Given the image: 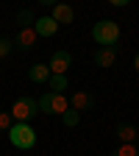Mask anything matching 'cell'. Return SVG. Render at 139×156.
<instances>
[{
  "label": "cell",
  "instance_id": "obj_20",
  "mask_svg": "<svg viewBox=\"0 0 139 156\" xmlns=\"http://www.w3.org/2000/svg\"><path fill=\"white\" fill-rule=\"evenodd\" d=\"M39 3H42V6H53V3H56V0H39Z\"/></svg>",
  "mask_w": 139,
  "mask_h": 156
},
{
  "label": "cell",
  "instance_id": "obj_17",
  "mask_svg": "<svg viewBox=\"0 0 139 156\" xmlns=\"http://www.w3.org/2000/svg\"><path fill=\"white\" fill-rule=\"evenodd\" d=\"M78 117H81V114H78V112H72V109H70V112L64 114V123H67L70 128H75V126H78Z\"/></svg>",
  "mask_w": 139,
  "mask_h": 156
},
{
  "label": "cell",
  "instance_id": "obj_5",
  "mask_svg": "<svg viewBox=\"0 0 139 156\" xmlns=\"http://www.w3.org/2000/svg\"><path fill=\"white\" fill-rule=\"evenodd\" d=\"M70 64H72V56H70V50H64V48L53 50L50 62H47V67H50V75H67Z\"/></svg>",
  "mask_w": 139,
  "mask_h": 156
},
{
  "label": "cell",
  "instance_id": "obj_4",
  "mask_svg": "<svg viewBox=\"0 0 139 156\" xmlns=\"http://www.w3.org/2000/svg\"><path fill=\"white\" fill-rule=\"evenodd\" d=\"M9 112L14 117V123H31L36 114H42L39 112V101H33V98H19V101H14Z\"/></svg>",
  "mask_w": 139,
  "mask_h": 156
},
{
  "label": "cell",
  "instance_id": "obj_14",
  "mask_svg": "<svg viewBox=\"0 0 139 156\" xmlns=\"http://www.w3.org/2000/svg\"><path fill=\"white\" fill-rule=\"evenodd\" d=\"M47 87H50V92H61V89H67V75H50Z\"/></svg>",
  "mask_w": 139,
  "mask_h": 156
},
{
  "label": "cell",
  "instance_id": "obj_2",
  "mask_svg": "<svg viewBox=\"0 0 139 156\" xmlns=\"http://www.w3.org/2000/svg\"><path fill=\"white\" fill-rule=\"evenodd\" d=\"M39 112H45V114H58V117H64L70 112V98L64 92H45L42 98H39Z\"/></svg>",
  "mask_w": 139,
  "mask_h": 156
},
{
  "label": "cell",
  "instance_id": "obj_18",
  "mask_svg": "<svg viewBox=\"0 0 139 156\" xmlns=\"http://www.w3.org/2000/svg\"><path fill=\"white\" fill-rule=\"evenodd\" d=\"M17 20H19L23 25H33V17H31V11H28V9L19 11V14H17Z\"/></svg>",
  "mask_w": 139,
  "mask_h": 156
},
{
  "label": "cell",
  "instance_id": "obj_7",
  "mask_svg": "<svg viewBox=\"0 0 139 156\" xmlns=\"http://www.w3.org/2000/svg\"><path fill=\"white\" fill-rule=\"evenodd\" d=\"M58 28H61V25H58L50 14H42V17H36V20H33V31L39 34V39H42V36H45V39H47V36H56Z\"/></svg>",
  "mask_w": 139,
  "mask_h": 156
},
{
  "label": "cell",
  "instance_id": "obj_12",
  "mask_svg": "<svg viewBox=\"0 0 139 156\" xmlns=\"http://www.w3.org/2000/svg\"><path fill=\"white\" fill-rule=\"evenodd\" d=\"M136 136H139L136 126H120L117 128V140L120 142H136Z\"/></svg>",
  "mask_w": 139,
  "mask_h": 156
},
{
  "label": "cell",
  "instance_id": "obj_19",
  "mask_svg": "<svg viewBox=\"0 0 139 156\" xmlns=\"http://www.w3.org/2000/svg\"><path fill=\"white\" fill-rule=\"evenodd\" d=\"M109 3H111V6H117V9H123V6H128V3H131V0H109Z\"/></svg>",
  "mask_w": 139,
  "mask_h": 156
},
{
  "label": "cell",
  "instance_id": "obj_15",
  "mask_svg": "<svg viewBox=\"0 0 139 156\" xmlns=\"http://www.w3.org/2000/svg\"><path fill=\"white\" fill-rule=\"evenodd\" d=\"M11 50H14V42H11V39H6V36H0V62H3Z\"/></svg>",
  "mask_w": 139,
  "mask_h": 156
},
{
  "label": "cell",
  "instance_id": "obj_11",
  "mask_svg": "<svg viewBox=\"0 0 139 156\" xmlns=\"http://www.w3.org/2000/svg\"><path fill=\"white\" fill-rule=\"evenodd\" d=\"M28 75H31L33 84H47V81H50V67H47V64H33Z\"/></svg>",
  "mask_w": 139,
  "mask_h": 156
},
{
  "label": "cell",
  "instance_id": "obj_21",
  "mask_svg": "<svg viewBox=\"0 0 139 156\" xmlns=\"http://www.w3.org/2000/svg\"><path fill=\"white\" fill-rule=\"evenodd\" d=\"M134 67H136V73H139V56H136V58H134Z\"/></svg>",
  "mask_w": 139,
  "mask_h": 156
},
{
  "label": "cell",
  "instance_id": "obj_6",
  "mask_svg": "<svg viewBox=\"0 0 139 156\" xmlns=\"http://www.w3.org/2000/svg\"><path fill=\"white\" fill-rule=\"evenodd\" d=\"M50 17L56 20L58 25H72L75 23V11L70 3H61V0H56V3L50 6Z\"/></svg>",
  "mask_w": 139,
  "mask_h": 156
},
{
  "label": "cell",
  "instance_id": "obj_1",
  "mask_svg": "<svg viewBox=\"0 0 139 156\" xmlns=\"http://www.w3.org/2000/svg\"><path fill=\"white\" fill-rule=\"evenodd\" d=\"M120 25L114 23V20H100V23H95L92 25V31H89V36L95 39L97 45H103V48H111V45H117V39H120Z\"/></svg>",
  "mask_w": 139,
  "mask_h": 156
},
{
  "label": "cell",
  "instance_id": "obj_3",
  "mask_svg": "<svg viewBox=\"0 0 139 156\" xmlns=\"http://www.w3.org/2000/svg\"><path fill=\"white\" fill-rule=\"evenodd\" d=\"M9 140H11V145L19 148V151H31V148L36 145V131H33L31 123H14V126L9 128Z\"/></svg>",
  "mask_w": 139,
  "mask_h": 156
},
{
  "label": "cell",
  "instance_id": "obj_10",
  "mask_svg": "<svg viewBox=\"0 0 139 156\" xmlns=\"http://www.w3.org/2000/svg\"><path fill=\"white\" fill-rule=\"evenodd\" d=\"M114 62H117V50L114 48H100L95 53V64L97 67H111Z\"/></svg>",
  "mask_w": 139,
  "mask_h": 156
},
{
  "label": "cell",
  "instance_id": "obj_8",
  "mask_svg": "<svg viewBox=\"0 0 139 156\" xmlns=\"http://www.w3.org/2000/svg\"><path fill=\"white\" fill-rule=\"evenodd\" d=\"M36 42H39V34L33 31V25H19L14 45H17V48H23V50H33Z\"/></svg>",
  "mask_w": 139,
  "mask_h": 156
},
{
  "label": "cell",
  "instance_id": "obj_13",
  "mask_svg": "<svg viewBox=\"0 0 139 156\" xmlns=\"http://www.w3.org/2000/svg\"><path fill=\"white\" fill-rule=\"evenodd\" d=\"M114 156H139V151H136L134 142H120L117 151H114Z\"/></svg>",
  "mask_w": 139,
  "mask_h": 156
},
{
  "label": "cell",
  "instance_id": "obj_16",
  "mask_svg": "<svg viewBox=\"0 0 139 156\" xmlns=\"http://www.w3.org/2000/svg\"><path fill=\"white\" fill-rule=\"evenodd\" d=\"M14 126V117H11V112H0V131H9Z\"/></svg>",
  "mask_w": 139,
  "mask_h": 156
},
{
  "label": "cell",
  "instance_id": "obj_9",
  "mask_svg": "<svg viewBox=\"0 0 139 156\" xmlns=\"http://www.w3.org/2000/svg\"><path fill=\"white\" fill-rule=\"evenodd\" d=\"M89 106H92V95H89V92L78 89V92H72V95H70V109H72V112L81 114V112H86Z\"/></svg>",
  "mask_w": 139,
  "mask_h": 156
}]
</instances>
